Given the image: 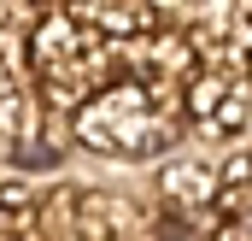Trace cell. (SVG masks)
Listing matches in <instances>:
<instances>
[{
  "label": "cell",
  "instance_id": "1",
  "mask_svg": "<svg viewBox=\"0 0 252 241\" xmlns=\"http://www.w3.org/2000/svg\"><path fill=\"white\" fill-rule=\"evenodd\" d=\"M147 123H153V112H147L141 82H112V88H100L88 106L70 112V141H82L88 153H129V159H135Z\"/></svg>",
  "mask_w": 252,
  "mask_h": 241
},
{
  "label": "cell",
  "instance_id": "2",
  "mask_svg": "<svg viewBox=\"0 0 252 241\" xmlns=\"http://www.w3.org/2000/svg\"><path fill=\"white\" fill-rule=\"evenodd\" d=\"M158 188H164L170 206L199 212V206H211V194H217V165H211V159H193V153H188V159H164Z\"/></svg>",
  "mask_w": 252,
  "mask_h": 241
},
{
  "label": "cell",
  "instance_id": "3",
  "mask_svg": "<svg viewBox=\"0 0 252 241\" xmlns=\"http://www.w3.org/2000/svg\"><path fill=\"white\" fill-rule=\"evenodd\" d=\"M35 182L18 177V171H6L0 177V236H30V224H35Z\"/></svg>",
  "mask_w": 252,
  "mask_h": 241
},
{
  "label": "cell",
  "instance_id": "4",
  "mask_svg": "<svg viewBox=\"0 0 252 241\" xmlns=\"http://www.w3.org/2000/svg\"><path fill=\"white\" fill-rule=\"evenodd\" d=\"M12 88H30V47H24V30H0V94Z\"/></svg>",
  "mask_w": 252,
  "mask_h": 241
},
{
  "label": "cell",
  "instance_id": "5",
  "mask_svg": "<svg viewBox=\"0 0 252 241\" xmlns=\"http://www.w3.org/2000/svg\"><path fill=\"white\" fill-rule=\"evenodd\" d=\"M6 241H41V236H35V230H30V236H6Z\"/></svg>",
  "mask_w": 252,
  "mask_h": 241
}]
</instances>
